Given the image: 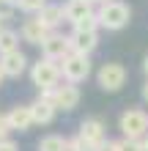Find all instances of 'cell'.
I'll return each mask as SVG.
<instances>
[{
    "label": "cell",
    "instance_id": "cell-25",
    "mask_svg": "<svg viewBox=\"0 0 148 151\" xmlns=\"http://www.w3.org/2000/svg\"><path fill=\"white\" fill-rule=\"evenodd\" d=\"M143 72H145V80H148V55L143 58Z\"/></svg>",
    "mask_w": 148,
    "mask_h": 151
},
{
    "label": "cell",
    "instance_id": "cell-8",
    "mask_svg": "<svg viewBox=\"0 0 148 151\" xmlns=\"http://www.w3.org/2000/svg\"><path fill=\"white\" fill-rule=\"evenodd\" d=\"M52 104H55L58 110H74L77 104H80V88L71 85V83H60L55 91H52Z\"/></svg>",
    "mask_w": 148,
    "mask_h": 151
},
{
    "label": "cell",
    "instance_id": "cell-13",
    "mask_svg": "<svg viewBox=\"0 0 148 151\" xmlns=\"http://www.w3.org/2000/svg\"><path fill=\"white\" fill-rule=\"evenodd\" d=\"M8 121H11V129L14 132H25V129H30L33 124V110H30V104H16V107L8 110Z\"/></svg>",
    "mask_w": 148,
    "mask_h": 151
},
{
    "label": "cell",
    "instance_id": "cell-26",
    "mask_svg": "<svg viewBox=\"0 0 148 151\" xmlns=\"http://www.w3.org/2000/svg\"><path fill=\"white\" fill-rule=\"evenodd\" d=\"M3 6H11V8H14V6H16V0H3Z\"/></svg>",
    "mask_w": 148,
    "mask_h": 151
},
{
    "label": "cell",
    "instance_id": "cell-20",
    "mask_svg": "<svg viewBox=\"0 0 148 151\" xmlns=\"http://www.w3.org/2000/svg\"><path fill=\"white\" fill-rule=\"evenodd\" d=\"M66 151H91V146L85 143L82 137H69V143H66Z\"/></svg>",
    "mask_w": 148,
    "mask_h": 151
},
{
    "label": "cell",
    "instance_id": "cell-28",
    "mask_svg": "<svg viewBox=\"0 0 148 151\" xmlns=\"http://www.w3.org/2000/svg\"><path fill=\"white\" fill-rule=\"evenodd\" d=\"M3 80H6V74H3V69H0V85H3Z\"/></svg>",
    "mask_w": 148,
    "mask_h": 151
},
{
    "label": "cell",
    "instance_id": "cell-21",
    "mask_svg": "<svg viewBox=\"0 0 148 151\" xmlns=\"http://www.w3.org/2000/svg\"><path fill=\"white\" fill-rule=\"evenodd\" d=\"M11 121H8V113H0V140H6L8 135H11Z\"/></svg>",
    "mask_w": 148,
    "mask_h": 151
},
{
    "label": "cell",
    "instance_id": "cell-15",
    "mask_svg": "<svg viewBox=\"0 0 148 151\" xmlns=\"http://www.w3.org/2000/svg\"><path fill=\"white\" fill-rule=\"evenodd\" d=\"M30 110H33V121L41 124V127H47V124H52V118H55V113L58 107L52 102H44V99H36L30 104Z\"/></svg>",
    "mask_w": 148,
    "mask_h": 151
},
{
    "label": "cell",
    "instance_id": "cell-14",
    "mask_svg": "<svg viewBox=\"0 0 148 151\" xmlns=\"http://www.w3.org/2000/svg\"><path fill=\"white\" fill-rule=\"evenodd\" d=\"M63 8H66V22H71V25H77L80 19H85L91 14H96L91 0H69Z\"/></svg>",
    "mask_w": 148,
    "mask_h": 151
},
{
    "label": "cell",
    "instance_id": "cell-1",
    "mask_svg": "<svg viewBox=\"0 0 148 151\" xmlns=\"http://www.w3.org/2000/svg\"><path fill=\"white\" fill-rule=\"evenodd\" d=\"M63 74H60V63L49 58H39L36 63H30V83L39 88V91H49V88H58Z\"/></svg>",
    "mask_w": 148,
    "mask_h": 151
},
{
    "label": "cell",
    "instance_id": "cell-12",
    "mask_svg": "<svg viewBox=\"0 0 148 151\" xmlns=\"http://www.w3.org/2000/svg\"><path fill=\"white\" fill-rule=\"evenodd\" d=\"M36 17L41 19V25H44L49 33H58L60 22L66 19V8H63V6H58V3H47L44 8H41V14H36Z\"/></svg>",
    "mask_w": 148,
    "mask_h": 151
},
{
    "label": "cell",
    "instance_id": "cell-6",
    "mask_svg": "<svg viewBox=\"0 0 148 151\" xmlns=\"http://www.w3.org/2000/svg\"><path fill=\"white\" fill-rule=\"evenodd\" d=\"M69 52H71V44H69V36L63 33H49L47 41L41 44V58H49V60H63Z\"/></svg>",
    "mask_w": 148,
    "mask_h": 151
},
{
    "label": "cell",
    "instance_id": "cell-9",
    "mask_svg": "<svg viewBox=\"0 0 148 151\" xmlns=\"http://www.w3.org/2000/svg\"><path fill=\"white\" fill-rule=\"evenodd\" d=\"M69 44H71V52L91 55L99 47V30H71L69 33Z\"/></svg>",
    "mask_w": 148,
    "mask_h": 151
},
{
    "label": "cell",
    "instance_id": "cell-3",
    "mask_svg": "<svg viewBox=\"0 0 148 151\" xmlns=\"http://www.w3.org/2000/svg\"><path fill=\"white\" fill-rule=\"evenodd\" d=\"M118 129L124 132V137L129 140H145L148 137V113L143 107H129L121 113Z\"/></svg>",
    "mask_w": 148,
    "mask_h": 151
},
{
    "label": "cell",
    "instance_id": "cell-2",
    "mask_svg": "<svg viewBox=\"0 0 148 151\" xmlns=\"http://www.w3.org/2000/svg\"><path fill=\"white\" fill-rule=\"evenodd\" d=\"M96 14H99V25L107 30H124L132 19V8L124 0H110V3L96 8Z\"/></svg>",
    "mask_w": 148,
    "mask_h": 151
},
{
    "label": "cell",
    "instance_id": "cell-29",
    "mask_svg": "<svg viewBox=\"0 0 148 151\" xmlns=\"http://www.w3.org/2000/svg\"><path fill=\"white\" fill-rule=\"evenodd\" d=\"M143 143H145V151H148V137H145V140H143Z\"/></svg>",
    "mask_w": 148,
    "mask_h": 151
},
{
    "label": "cell",
    "instance_id": "cell-17",
    "mask_svg": "<svg viewBox=\"0 0 148 151\" xmlns=\"http://www.w3.org/2000/svg\"><path fill=\"white\" fill-rule=\"evenodd\" d=\"M66 143L69 137L63 135H44L39 140V151H66Z\"/></svg>",
    "mask_w": 148,
    "mask_h": 151
},
{
    "label": "cell",
    "instance_id": "cell-19",
    "mask_svg": "<svg viewBox=\"0 0 148 151\" xmlns=\"http://www.w3.org/2000/svg\"><path fill=\"white\" fill-rule=\"evenodd\" d=\"M121 151H145V143L143 140H129V137H121Z\"/></svg>",
    "mask_w": 148,
    "mask_h": 151
},
{
    "label": "cell",
    "instance_id": "cell-11",
    "mask_svg": "<svg viewBox=\"0 0 148 151\" xmlns=\"http://www.w3.org/2000/svg\"><path fill=\"white\" fill-rule=\"evenodd\" d=\"M19 36H22V41H28V44H36V47H41V44L47 41V36H49V30L41 25V19L39 17H30V19H25L22 22V28H19Z\"/></svg>",
    "mask_w": 148,
    "mask_h": 151
},
{
    "label": "cell",
    "instance_id": "cell-7",
    "mask_svg": "<svg viewBox=\"0 0 148 151\" xmlns=\"http://www.w3.org/2000/svg\"><path fill=\"white\" fill-rule=\"evenodd\" d=\"M77 137H82L85 143L91 146V151H93V148H99L104 140H107L104 121H102V118H85V121L80 124V132H77Z\"/></svg>",
    "mask_w": 148,
    "mask_h": 151
},
{
    "label": "cell",
    "instance_id": "cell-24",
    "mask_svg": "<svg viewBox=\"0 0 148 151\" xmlns=\"http://www.w3.org/2000/svg\"><path fill=\"white\" fill-rule=\"evenodd\" d=\"M140 93H143V102L148 104V80H145V83H143V91H140Z\"/></svg>",
    "mask_w": 148,
    "mask_h": 151
},
{
    "label": "cell",
    "instance_id": "cell-30",
    "mask_svg": "<svg viewBox=\"0 0 148 151\" xmlns=\"http://www.w3.org/2000/svg\"><path fill=\"white\" fill-rule=\"evenodd\" d=\"M0 30H3V19H0Z\"/></svg>",
    "mask_w": 148,
    "mask_h": 151
},
{
    "label": "cell",
    "instance_id": "cell-22",
    "mask_svg": "<svg viewBox=\"0 0 148 151\" xmlns=\"http://www.w3.org/2000/svg\"><path fill=\"white\" fill-rule=\"evenodd\" d=\"M93 151H121V143H118V140H110V137H107L99 148H93Z\"/></svg>",
    "mask_w": 148,
    "mask_h": 151
},
{
    "label": "cell",
    "instance_id": "cell-5",
    "mask_svg": "<svg viewBox=\"0 0 148 151\" xmlns=\"http://www.w3.org/2000/svg\"><path fill=\"white\" fill-rule=\"evenodd\" d=\"M96 83H99L102 91L115 93V91H121V88H124V83H126V69L121 66V63H115V60L102 63L99 74H96Z\"/></svg>",
    "mask_w": 148,
    "mask_h": 151
},
{
    "label": "cell",
    "instance_id": "cell-16",
    "mask_svg": "<svg viewBox=\"0 0 148 151\" xmlns=\"http://www.w3.org/2000/svg\"><path fill=\"white\" fill-rule=\"evenodd\" d=\"M19 33L11 30V28H3L0 30V55H8V52H16L19 50Z\"/></svg>",
    "mask_w": 148,
    "mask_h": 151
},
{
    "label": "cell",
    "instance_id": "cell-4",
    "mask_svg": "<svg viewBox=\"0 0 148 151\" xmlns=\"http://www.w3.org/2000/svg\"><path fill=\"white\" fill-rule=\"evenodd\" d=\"M60 74H63V83L80 85L91 77V55H80V52H69V55L60 60Z\"/></svg>",
    "mask_w": 148,
    "mask_h": 151
},
{
    "label": "cell",
    "instance_id": "cell-18",
    "mask_svg": "<svg viewBox=\"0 0 148 151\" xmlns=\"http://www.w3.org/2000/svg\"><path fill=\"white\" fill-rule=\"evenodd\" d=\"M44 6H47V0H16V8L25 14H41Z\"/></svg>",
    "mask_w": 148,
    "mask_h": 151
},
{
    "label": "cell",
    "instance_id": "cell-31",
    "mask_svg": "<svg viewBox=\"0 0 148 151\" xmlns=\"http://www.w3.org/2000/svg\"><path fill=\"white\" fill-rule=\"evenodd\" d=\"M0 6H3V0H0Z\"/></svg>",
    "mask_w": 148,
    "mask_h": 151
},
{
    "label": "cell",
    "instance_id": "cell-27",
    "mask_svg": "<svg viewBox=\"0 0 148 151\" xmlns=\"http://www.w3.org/2000/svg\"><path fill=\"white\" fill-rule=\"evenodd\" d=\"M91 3H96V6H104V3H110V0H91Z\"/></svg>",
    "mask_w": 148,
    "mask_h": 151
},
{
    "label": "cell",
    "instance_id": "cell-23",
    "mask_svg": "<svg viewBox=\"0 0 148 151\" xmlns=\"http://www.w3.org/2000/svg\"><path fill=\"white\" fill-rule=\"evenodd\" d=\"M0 151H19V146H16L11 137H6V140H0Z\"/></svg>",
    "mask_w": 148,
    "mask_h": 151
},
{
    "label": "cell",
    "instance_id": "cell-10",
    "mask_svg": "<svg viewBox=\"0 0 148 151\" xmlns=\"http://www.w3.org/2000/svg\"><path fill=\"white\" fill-rule=\"evenodd\" d=\"M0 69H3V74L6 77H22L25 72H28V55H25L22 50H16V52H8V55H0Z\"/></svg>",
    "mask_w": 148,
    "mask_h": 151
}]
</instances>
